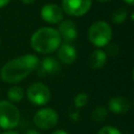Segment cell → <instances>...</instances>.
<instances>
[{
  "label": "cell",
  "mask_w": 134,
  "mask_h": 134,
  "mask_svg": "<svg viewBox=\"0 0 134 134\" xmlns=\"http://www.w3.org/2000/svg\"><path fill=\"white\" fill-rule=\"evenodd\" d=\"M23 3H25V4H31V3H34L36 0H21Z\"/></svg>",
  "instance_id": "obj_23"
},
{
  "label": "cell",
  "mask_w": 134,
  "mask_h": 134,
  "mask_svg": "<svg viewBox=\"0 0 134 134\" xmlns=\"http://www.w3.org/2000/svg\"><path fill=\"white\" fill-rule=\"evenodd\" d=\"M97 134H121V132L112 126H104L98 132Z\"/></svg>",
  "instance_id": "obj_18"
},
{
  "label": "cell",
  "mask_w": 134,
  "mask_h": 134,
  "mask_svg": "<svg viewBox=\"0 0 134 134\" xmlns=\"http://www.w3.org/2000/svg\"><path fill=\"white\" fill-rule=\"evenodd\" d=\"M20 121V112L17 106L8 100H0V128L14 129Z\"/></svg>",
  "instance_id": "obj_4"
},
{
  "label": "cell",
  "mask_w": 134,
  "mask_h": 134,
  "mask_svg": "<svg viewBox=\"0 0 134 134\" xmlns=\"http://www.w3.org/2000/svg\"><path fill=\"white\" fill-rule=\"evenodd\" d=\"M108 107L109 110L114 114H125L130 110L131 104L128 98L118 95V96H113L112 98L109 99Z\"/></svg>",
  "instance_id": "obj_11"
},
{
  "label": "cell",
  "mask_w": 134,
  "mask_h": 134,
  "mask_svg": "<svg viewBox=\"0 0 134 134\" xmlns=\"http://www.w3.org/2000/svg\"><path fill=\"white\" fill-rule=\"evenodd\" d=\"M112 38L111 26L105 21H95L88 29V40L96 47L107 46Z\"/></svg>",
  "instance_id": "obj_3"
},
{
  "label": "cell",
  "mask_w": 134,
  "mask_h": 134,
  "mask_svg": "<svg viewBox=\"0 0 134 134\" xmlns=\"http://www.w3.org/2000/svg\"><path fill=\"white\" fill-rule=\"evenodd\" d=\"M39 64L40 61L37 55L27 53L5 63L0 70V76L5 83H18L36 70Z\"/></svg>",
  "instance_id": "obj_1"
},
{
  "label": "cell",
  "mask_w": 134,
  "mask_h": 134,
  "mask_svg": "<svg viewBox=\"0 0 134 134\" xmlns=\"http://www.w3.org/2000/svg\"><path fill=\"white\" fill-rule=\"evenodd\" d=\"M108 116V110L104 106H97L94 108V110L91 112V118L95 122L104 121Z\"/></svg>",
  "instance_id": "obj_15"
},
{
  "label": "cell",
  "mask_w": 134,
  "mask_h": 134,
  "mask_svg": "<svg viewBox=\"0 0 134 134\" xmlns=\"http://www.w3.org/2000/svg\"><path fill=\"white\" fill-rule=\"evenodd\" d=\"M60 44L61 37L58 30L52 27H41L30 38L31 48L39 53H51L59 48Z\"/></svg>",
  "instance_id": "obj_2"
},
{
  "label": "cell",
  "mask_w": 134,
  "mask_h": 134,
  "mask_svg": "<svg viewBox=\"0 0 134 134\" xmlns=\"http://www.w3.org/2000/svg\"><path fill=\"white\" fill-rule=\"evenodd\" d=\"M28 99L36 106L46 105L51 97V93L49 88L40 82H36L29 85L26 91Z\"/></svg>",
  "instance_id": "obj_5"
},
{
  "label": "cell",
  "mask_w": 134,
  "mask_h": 134,
  "mask_svg": "<svg viewBox=\"0 0 134 134\" xmlns=\"http://www.w3.org/2000/svg\"><path fill=\"white\" fill-rule=\"evenodd\" d=\"M107 52H108L109 55H112V57L116 55L118 53V47H117V45L116 44H109L107 46Z\"/></svg>",
  "instance_id": "obj_19"
},
{
  "label": "cell",
  "mask_w": 134,
  "mask_h": 134,
  "mask_svg": "<svg viewBox=\"0 0 134 134\" xmlns=\"http://www.w3.org/2000/svg\"><path fill=\"white\" fill-rule=\"evenodd\" d=\"M52 134H68V133L62 129H59V130H55L54 132H52Z\"/></svg>",
  "instance_id": "obj_22"
},
{
  "label": "cell",
  "mask_w": 134,
  "mask_h": 134,
  "mask_svg": "<svg viewBox=\"0 0 134 134\" xmlns=\"http://www.w3.org/2000/svg\"><path fill=\"white\" fill-rule=\"evenodd\" d=\"M127 16H128V10L127 8H124V7H119L117 9H115L112 15H111V19L113 21V23L115 24H121L126 21L127 19Z\"/></svg>",
  "instance_id": "obj_16"
},
{
  "label": "cell",
  "mask_w": 134,
  "mask_h": 134,
  "mask_svg": "<svg viewBox=\"0 0 134 134\" xmlns=\"http://www.w3.org/2000/svg\"><path fill=\"white\" fill-rule=\"evenodd\" d=\"M98 2H107V1H110V0H96Z\"/></svg>",
  "instance_id": "obj_26"
},
{
  "label": "cell",
  "mask_w": 134,
  "mask_h": 134,
  "mask_svg": "<svg viewBox=\"0 0 134 134\" xmlns=\"http://www.w3.org/2000/svg\"><path fill=\"white\" fill-rule=\"evenodd\" d=\"M59 120V115L57 111L52 108H42L38 110L34 116V124L43 130H48L53 128Z\"/></svg>",
  "instance_id": "obj_6"
},
{
  "label": "cell",
  "mask_w": 134,
  "mask_h": 134,
  "mask_svg": "<svg viewBox=\"0 0 134 134\" xmlns=\"http://www.w3.org/2000/svg\"><path fill=\"white\" fill-rule=\"evenodd\" d=\"M6 95H7V98L14 103H18L20 100L23 99L24 97V91L23 89L20 87V86H12L7 92H6Z\"/></svg>",
  "instance_id": "obj_14"
},
{
  "label": "cell",
  "mask_w": 134,
  "mask_h": 134,
  "mask_svg": "<svg viewBox=\"0 0 134 134\" xmlns=\"http://www.w3.org/2000/svg\"><path fill=\"white\" fill-rule=\"evenodd\" d=\"M8 2H9V0H0V8L6 6L8 4Z\"/></svg>",
  "instance_id": "obj_21"
},
{
  "label": "cell",
  "mask_w": 134,
  "mask_h": 134,
  "mask_svg": "<svg viewBox=\"0 0 134 134\" xmlns=\"http://www.w3.org/2000/svg\"><path fill=\"white\" fill-rule=\"evenodd\" d=\"M1 134H19V133L15 132V131H10V130H8V131H5V132H3V133H1Z\"/></svg>",
  "instance_id": "obj_24"
},
{
  "label": "cell",
  "mask_w": 134,
  "mask_h": 134,
  "mask_svg": "<svg viewBox=\"0 0 134 134\" xmlns=\"http://www.w3.org/2000/svg\"><path fill=\"white\" fill-rule=\"evenodd\" d=\"M91 0H62V9L67 15L81 17L89 12Z\"/></svg>",
  "instance_id": "obj_7"
},
{
  "label": "cell",
  "mask_w": 134,
  "mask_h": 134,
  "mask_svg": "<svg viewBox=\"0 0 134 134\" xmlns=\"http://www.w3.org/2000/svg\"><path fill=\"white\" fill-rule=\"evenodd\" d=\"M24 134H40V132L37 131V130H34V129H29V130H27Z\"/></svg>",
  "instance_id": "obj_20"
},
{
  "label": "cell",
  "mask_w": 134,
  "mask_h": 134,
  "mask_svg": "<svg viewBox=\"0 0 134 134\" xmlns=\"http://www.w3.org/2000/svg\"><path fill=\"white\" fill-rule=\"evenodd\" d=\"M107 62V53L102 49H95L88 57V66L92 69H100Z\"/></svg>",
  "instance_id": "obj_13"
},
{
  "label": "cell",
  "mask_w": 134,
  "mask_h": 134,
  "mask_svg": "<svg viewBox=\"0 0 134 134\" xmlns=\"http://www.w3.org/2000/svg\"><path fill=\"white\" fill-rule=\"evenodd\" d=\"M124 1L129 5H133V3H134V0H124Z\"/></svg>",
  "instance_id": "obj_25"
},
{
  "label": "cell",
  "mask_w": 134,
  "mask_h": 134,
  "mask_svg": "<svg viewBox=\"0 0 134 134\" xmlns=\"http://www.w3.org/2000/svg\"><path fill=\"white\" fill-rule=\"evenodd\" d=\"M61 69V65L59 61L52 57H46L42 60L41 67L39 69V75L46 74H57Z\"/></svg>",
  "instance_id": "obj_12"
},
{
  "label": "cell",
  "mask_w": 134,
  "mask_h": 134,
  "mask_svg": "<svg viewBox=\"0 0 134 134\" xmlns=\"http://www.w3.org/2000/svg\"><path fill=\"white\" fill-rule=\"evenodd\" d=\"M42 19L50 24H59L64 19V12L55 3H47L41 8Z\"/></svg>",
  "instance_id": "obj_8"
},
{
  "label": "cell",
  "mask_w": 134,
  "mask_h": 134,
  "mask_svg": "<svg viewBox=\"0 0 134 134\" xmlns=\"http://www.w3.org/2000/svg\"><path fill=\"white\" fill-rule=\"evenodd\" d=\"M58 50V58L59 60L66 65H71L76 61L77 52L76 49L70 43H63L59 46Z\"/></svg>",
  "instance_id": "obj_10"
},
{
  "label": "cell",
  "mask_w": 134,
  "mask_h": 134,
  "mask_svg": "<svg viewBox=\"0 0 134 134\" xmlns=\"http://www.w3.org/2000/svg\"><path fill=\"white\" fill-rule=\"evenodd\" d=\"M89 102V96L88 94L86 93H79L75 97H74V105L77 107V108H81V107H84L88 104Z\"/></svg>",
  "instance_id": "obj_17"
},
{
  "label": "cell",
  "mask_w": 134,
  "mask_h": 134,
  "mask_svg": "<svg viewBox=\"0 0 134 134\" xmlns=\"http://www.w3.org/2000/svg\"><path fill=\"white\" fill-rule=\"evenodd\" d=\"M57 30L65 43L73 42L77 38V27L72 20H62Z\"/></svg>",
  "instance_id": "obj_9"
}]
</instances>
